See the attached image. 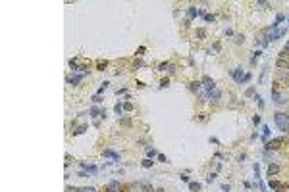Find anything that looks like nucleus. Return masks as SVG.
Listing matches in <instances>:
<instances>
[{
    "instance_id": "412c9836",
    "label": "nucleus",
    "mask_w": 289,
    "mask_h": 192,
    "mask_svg": "<svg viewBox=\"0 0 289 192\" xmlns=\"http://www.w3.org/2000/svg\"><path fill=\"white\" fill-rule=\"evenodd\" d=\"M260 56H262V50H260V48H258V50H255V52H252V56H251V64H255Z\"/></svg>"
},
{
    "instance_id": "c03bdc74",
    "label": "nucleus",
    "mask_w": 289,
    "mask_h": 192,
    "mask_svg": "<svg viewBox=\"0 0 289 192\" xmlns=\"http://www.w3.org/2000/svg\"><path fill=\"white\" fill-rule=\"evenodd\" d=\"M199 119L204 123V121H208V115H206V113H199Z\"/></svg>"
},
{
    "instance_id": "cd10ccee",
    "label": "nucleus",
    "mask_w": 289,
    "mask_h": 192,
    "mask_svg": "<svg viewBox=\"0 0 289 192\" xmlns=\"http://www.w3.org/2000/svg\"><path fill=\"white\" fill-rule=\"evenodd\" d=\"M108 86H110V83H108V81H104V83L100 85V89H99V92H96V94H102L104 90H106V89H108Z\"/></svg>"
},
{
    "instance_id": "f704fd0d",
    "label": "nucleus",
    "mask_w": 289,
    "mask_h": 192,
    "mask_svg": "<svg viewBox=\"0 0 289 192\" xmlns=\"http://www.w3.org/2000/svg\"><path fill=\"white\" fill-rule=\"evenodd\" d=\"M287 58H289V52H287V50L283 48L282 52H279V60H287Z\"/></svg>"
},
{
    "instance_id": "bb28decb",
    "label": "nucleus",
    "mask_w": 289,
    "mask_h": 192,
    "mask_svg": "<svg viewBox=\"0 0 289 192\" xmlns=\"http://www.w3.org/2000/svg\"><path fill=\"white\" fill-rule=\"evenodd\" d=\"M268 186H270V188H274V190H278V188H282V185H279L278 181H274V179L270 181V185H268Z\"/></svg>"
},
{
    "instance_id": "603ef678",
    "label": "nucleus",
    "mask_w": 289,
    "mask_h": 192,
    "mask_svg": "<svg viewBox=\"0 0 289 192\" xmlns=\"http://www.w3.org/2000/svg\"><path fill=\"white\" fill-rule=\"evenodd\" d=\"M220 46H222L220 42H214V46H212V50H214V52H218V50H220Z\"/></svg>"
},
{
    "instance_id": "f03ea898",
    "label": "nucleus",
    "mask_w": 289,
    "mask_h": 192,
    "mask_svg": "<svg viewBox=\"0 0 289 192\" xmlns=\"http://www.w3.org/2000/svg\"><path fill=\"white\" fill-rule=\"evenodd\" d=\"M282 146H289V138L287 136H279V138H274V140H268L264 150L266 152H272V150H279Z\"/></svg>"
},
{
    "instance_id": "c85d7f7f",
    "label": "nucleus",
    "mask_w": 289,
    "mask_h": 192,
    "mask_svg": "<svg viewBox=\"0 0 289 192\" xmlns=\"http://www.w3.org/2000/svg\"><path fill=\"white\" fill-rule=\"evenodd\" d=\"M141 165H143V167H147V169H148V167H152V165H154V161L147 158V160H143V163H141Z\"/></svg>"
},
{
    "instance_id": "58836bf2",
    "label": "nucleus",
    "mask_w": 289,
    "mask_h": 192,
    "mask_svg": "<svg viewBox=\"0 0 289 192\" xmlns=\"http://www.w3.org/2000/svg\"><path fill=\"white\" fill-rule=\"evenodd\" d=\"M145 52H147V48H145V46H139V48H137V56H143Z\"/></svg>"
},
{
    "instance_id": "423d86ee",
    "label": "nucleus",
    "mask_w": 289,
    "mask_h": 192,
    "mask_svg": "<svg viewBox=\"0 0 289 192\" xmlns=\"http://www.w3.org/2000/svg\"><path fill=\"white\" fill-rule=\"evenodd\" d=\"M79 167L87 173H91V175H96L99 173V167H96L94 163H89V161H79Z\"/></svg>"
},
{
    "instance_id": "4d7b16f0",
    "label": "nucleus",
    "mask_w": 289,
    "mask_h": 192,
    "mask_svg": "<svg viewBox=\"0 0 289 192\" xmlns=\"http://www.w3.org/2000/svg\"><path fill=\"white\" fill-rule=\"evenodd\" d=\"M156 192H166V190H164V188H158V190H156Z\"/></svg>"
},
{
    "instance_id": "72a5a7b5",
    "label": "nucleus",
    "mask_w": 289,
    "mask_h": 192,
    "mask_svg": "<svg viewBox=\"0 0 289 192\" xmlns=\"http://www.w3.org/2000/svg\"><path fill=\"white\" fill-rule=\"evenodd\" d=\"M124 111H133V104H131V102H125V104H124Z\"/></svg>"
},
{
    "instance_id": "a211bd4d",
    "label": "nucleus",
    "mask_w": 289,
    "mask_h": 192,
    "mask_svg": "<svg viewBox=\"0 0 289 192\" xmlns=\"http://www.w3.org/2000/svg\"><path fill=\"white\" fill-rule=\"evenodd\" d=\"M278 67L282 69V71H289V62L287 60H278Z\"/></svg>"
},
{
    "instance_id": "473e14b6",
    "label": "nucleus",
    "mask_w": 289,
    "mask_h": 192,
    "mask_svg": "<svg viewBox=\"0 0 289 192\" xmlns=\"http://www.w3.org/2000/svg\"><path fill=\"white\" fill-rule=\"evenodd\" d=\"M243 42H245L243 35H235V44H243Z\"/></svg>"
},
{
    "instance_id": "7ed1b4c3",
    "label": "nucleus",
    "mask_w": 289,
    "mask_h": 192,
    "mask_svg": "<svg viewBox=\"0 0 289 192\" xmlns=\"http://www.w3.org/2000/svg\"><path fill=\"white\" fill-rule=\"evenodd\" d=\"M274 123L278 125L279 131L289 135V113H276L274 115Z\"/></svg>"
},
{
    "instance_id": "5fc2aeb1",
    "label": "nucleus",
    "mask_w": 289,
    "mask_h": 192,
    "mask_svg": "<svg viewBox=\"0 0 289 192\" xmlns=\"http://www.w3.org/2000/svg\"><path fill=\"white\" fill-rule=\"evenodd\" d=\"M79 177L85 179V177H89V173H87V171H79Z\"/></svg>"
},
{
    "instance_id": "8fccbe9b",
    "label": "nucleus",
    "mask_w": 289,
    "mask_h": 192,
    "mask_svg": "<svg viewBox=\"0 0 289 192\" xmlns=\"http://www.w3.org/2000/svg\"><path fill=\"white\" fill-rule=\"evenodd\" d=\"M129 188H131V186H127V185H121V186H120V192H129Z\"/></svg>"
},
{
    "instance_id": "2eb2a0df",
    "label": "nucleus",
    "mask_w": 289,
    "mask_h": 192,
    "mask_svg": "<svg viewBox=\"0 0 289 192\" xmlns=\"http://www.w3.org/2000/svg\"><path fill=\"white\" fill-rule=\"evenodd\" d=\"M147 158L152 160V158H158V152H156V148L152 146H147Z\"/></svg>"
},
{
    "instance_id": "7c9ffc66",
    "label": "nucleus",
    "mask_w": 289,
    "mask_h": 192,
    "mask_svg": "<svg viewBox=\"0 0 289 192\" xmlns=\"http://www.w3.org/2000/svg\"><path fill=\"white\" fill-rule=\"evenodd\" d=\"M216 177H218V175H216V173H210V175L206 177V182H208V185H212V182L216 181Z\"/></svg>"
},
{
    "instance_id": "a19ab883",
    "label": "nucleus",
    "mask_w": 289,
    "mask_h": 192,
    "mask_svg": "<svg viewBox=\"0 0 289 192\" xmlns=\"http://www.w3.org/2000/svg\"><path fill=\"white\" fill-rule=\"evenodd\" d=\"M258 186H260V190H262V192H268V186H266L262 181H258Z\"/></svg>"
},
{
    "instance_id": "dca6fc26",
    "label": "nucleus",
    "mask_w": 289,
    "mask_h": 192,
    "mask_svg": "<svg viewBox=\"0 0 289 192\" xmlns=\"http://www.w3.org/2000/svg\"><path fill=\"white\" fill-rule=\"evenodd\" d=\"M185 12H187V17H189V19H193V17H197V15H199V10H197L195 6H189Z\"/></svg>"
},
{
    "instance_id": "f257e3e1",
    "label": "nucleus",
    "mask_w": 289,
    "mask_h": 192,
    "mask_svg": "<svg viewBox=\"0 0 289 192\" xmlns=\"http://www.w3.org/2000/svg\"><path fill=\"white\" fill-rule=\"evenodd\" d=\"M89 115L94 121V127H100V119H106V108H100V106H93L89 110Z\"/></svg>"
},
{
    "instance_id": "c756f323",
    "label": "nucleus",
    "mask_w": 289,
    "mask_h": 192,
    "mask_svg": "<svg viewBox=\"0 0 289 192\" xmlns=\"http://www.w3.org/2000/svg\"><path fill=\"white\" fill-rule=\"evenodd\" d=\"M133 67H147V64L143 62V60H139V58H137L135 62H133Z\"/></svg>"
},
{
    "instance_id": "09e8293b",
    "label": "nucleus",
    "mask_w": 289,
    "mask_h": 192,
    "mask_svg": "<svg viewBox=\"0 0 289 192\" xmlns=\"http://www.w3.org/2000/svg\"><path fill=\"white\" fill-rule=\"evenodd\" d=\"M125 92H127L125 86H121V89H118V90H116V94H118V96H120V94H125Z\"/></svg>"
},
{
    "instance_id": "aec40b11",
    "label": "nucleus",
    "mask_w": 289,
    "mask_h": 192,
    "mask_svg": "<svg viewBox=\"0 0 289 192\" xmlns=\"http://www.w3.org/2000/svg\"><path fill=\"white\" fill-rule=\"evenodd\" d=\"M114 113H116V115H120L121 117V113H124V104H116V106H114Z\"/></svg>"
},
{
    "instance_id": "4c0bfd02",
    "label": "nucleus",
    "mask_w": 289,
    "mask_h": 192,
    "mask_svg": "<svg viewBox=\"0 0 289 192\" xmlns=\"http://www.w3.org/2000/svg\"><path fill=\"white\" fill-rule=\"evenodd\" d=\"M256 6H258V8H262V10H266V8H268L270 4H268V2H262V0H260V2H256Z\"/></svg>"
},
{
    "instance_id": "2f4dec72",
    "label": "nucleus",
    "mask_w": 289,
    "mask_h": 192,
    "mask_svg": "<svg viewBox=\"0 0 289 192\" xmlns=\"http://www.w3.org/2000/svg\"><path fill=\"white\" fill-rule=\"evenodd\" d=\"M204 21H208V23H214V21H216V15H212V14H206V15H204Z\"/></svg>"
},
{
    "instance_id": "ddd939ff",
    "label": "nucleus",
    "mask_w": 289,
    "mask_h": 192,
    "mask_svg": "<svg viewBox=\"0 0 289 192\" xmlns=\"http://www.w3.org/2000/svg\"><path fill=\"white\" fill-rule=\"evenodd\" d=\"M87 129H89V123H81L79 127H75V129L72 131V135H73V136H77V135H83Z\"/></svg>"
},
{
    "instance_id": "39448f33",
    "label": "nucleus",
    "mask_w": 289,
    "mask_h": 192,
    "mask_svg": "<svg viewBox=\"0 0 289 192\" xmlns=\"http://www.w3.org/2000/svg\"><path fill=\"white\" fill-rule=\"evenodd\" d=\"M87 75H89V73H73V75H68V77H66V81H68L69 85H73V86H75V85H79Z\"/></svg>"
},
{
    "instance_id": "4468645a",
    "label": "nucleus",
    "mask_w": 289,
    "mask_h": 192,
    "mask_svg": "<svg viewBox=\"0 0 289 192\" xmlns=\"http://www.w3.org/2000/svg\"><path fill=\"white\" fill-rule=\"evenodd\" d=\"M278 171H279V165L278 163H270L268 165V177H274Z\"/></svg>"
},
{
    "instance_id": "864d4df0",
    "label": "nucleus",
    "mask_w": 289,
    "mask_h": 192,
    "mask_svg": "<svg viewBox=\"0 0 289 192\" xmlns=\"http://www.w3.org/2000/svg\"><path fill=\"white\" fill-rule=\"evenodd\" d=\"M222 190H224V192H230L231 186H230V185H222Z\"/></svg>"
},
{
    "instance_id": "79ce46f5",
    "label": "nucleus",
    "mask_w": 289,
    "mask_h": 192,
    "mask_svg": "<svg viewBox=\"0 0 289 192\" xmlns=\"http://www.w3.org/2000/svg\"><path fill=\"white\" fill-rule=\"evenodd\" d=\"M158 161H162V163H168V158H166L164 154H158Z\"/></svg>"
},
{
    "instance_id": "f3484780",
    "label": "nucleus",
    "mask_w": 289,
    "mask_h": 192,
    "mask_svg": "<svg viewBox=\"0 0 289 192\" xmlns=\"http://www.w3.org/2000/svg\"><path fill=\"white\" fill-rule=\"evenodd\" d=\"M270 135H272V131H270V127H268V125H262V140H266V142H268Z\"/></svg>"
},
{
    "instance_id": "37998d69",
    "label": "nucleus",
    "mask_w": 289,
    "mask_h": 192,
    "mask_svg": "<svg viewBox=\"0 0 289 192\" xmlns=\"http://www.w3.org/2000/svg\"><path fill=\"white\" fill-rule=\"evenodd\" d=\"M251 79H252V75H251V73H245V77H243V83H249Z\"/></svg>"
},
{
    "instance_id": "c9c22d12",
    "label": "nucleus",
    "mask_w": 289,
    "mask_h": 192,
    "mask_svg": "<svg viewBox=\"0 0 289 192\" xmlns=\"http://www.w3.org/2000/svg\"><path fill=\"white\" fill-rule=\"evenodd\" d=\"M79 192H96V188L94 186H83V188H79Z\"/></svg>"
},
{
    "instance_id": "6e6d98bb",
    "label": "nucleus",
    "mask_w": 289,
    "mask_h": 192,
    "mask_svg": "<svg viewBox=\"0 0 289 192\" xmlns=\"http://www.w3.org/2000/svg\"><path fill=\"white\" fill-rule=\"evenodd\" d=\"M285 50H287V52H289V42H287V44H285Z\"/></svg>"
},
{
    "instance_id": "0eeeda50",
    "label": "nucleus",
    "mask_w": 289,
    "mask_h": 192,
    "mask_svg": "<svg viewBox=\"0 0 289 192\" xmlns=\"http://www.w3.org/2000/svg\"><path fill=\"white\" fill-rule=\"evenodd\" d=\"M230 75L233 77V81L235 83H243V69L241 67H233V69H230Z\"/></svg>"
},
{
    "instance_id": "9b49d317",
    "label": "nucleus",
    "mask_w": 289,
    "mask_h": 192,
    "mask_svg": "<svg viewBox=\"0 0 289 192\" xmlns=\"http://www.w3.org/2000/svg\"><path fill=\"white\" fill-rule=\"evenodd\" d=\"M189 90L195 92V94H197V92L200 94V92H203V81H191V83H189Z\"/></svg>"
},
{
    "instance_id": "e433bc0d",
    "label": "nucleus",
    "mask_w": 289,
    "mask_h": 192,
    "mask_svg": "<svg viewBox=\"0 0 289 192\" xmlns=\"http://www.w3.org/2000/svg\"><path fill=\"white\" fill-rule=\"evenodd\" d=\"M168 85H170V79L166 77V79H162V81H160V89H166Z\"/></svg>"
},
{
    "instance_id": "de8ad7c7",
    "label": "nucleus",
    "mask_w": 289,
    "mask_h": 192,
    "mask_svg": "<svg viewBox=\"0 0 289 192\" xmlns=\"http://www.w3.org/2000/svg\"><path fill=\"white\" fill-rule=\"evenodd\" d=\"M260 121H262V117H260V115H255V117H252V123H255V125H258Z\"/></svg>"
},
{
    "instance_id": "20e7f679",
    "label": "nucleus",
    "mask_w": 289,
    "mask_h": 192,
    "mask_svg": "<svg viewBox=\"0 0 289 192\" xmlns=\"http://www.w3.org/2000/svg\"><path fill=\"white\" fill-rule=\"evenodd\" d=\"M203 89H204V92H203V98H206V96L210 94V92H214L216 90V83L210 79L208 75H204L203 77Z\"/></svg>"
},
{
    "instance_id": "f8f14e48",
    "label": "nucleus",
    "mask_w": 289,
    "mask_h": 192,
    "mask_svg": "<svg viewBox=\"0 0 289 192\" xmlns=\"http://www.w3.org/2000/svg\"><path fill=\"white\" fill-rule=\"evenodd\" d=\"M120 182L118 181H110L108 185H106V188H104V192H120Z\"/></svg>"
},
{
    "instance_id": "ea45409f",
    "label": "nucleus",
    "mask_w": 289,
    "mask_h": 192,
    "mask_svg": "<svg viewBox=\"0 0 289 192\" xmlns=\"http://www.w3.org/2000/svg\"><path fill=\"white\" fill-rule=\"evenodd\" d=\"M245 94H247V96H255V86H249V89H247V92H245Z\"/></svg>"
},
{
    "instance_id": "49530a36",
    "label": "nucleus",
    "mask_w": 289,
    "mask_h": 192,
    "mask_svg": "<svg viewBox=\"0 0 289 192\" xmlns=\"http://www.w3.org/2000/svg\"><path fill=\"white\" fill-rule=\"evenodd\" d=\"M179 179H181L183 182H189V177H187V173H181V175H179Z\"/></svg>"
},
{
    "instance_id": "a18cd8bd",
    "label": "nucleus",
    "mask_w": 289,
    "mask_h": 192,
    "mask_svg": "<svg viewBox=\"0 0 289 192\" xmlns=\"http://www.w3.org/2000/svg\"><path fill=\"white\" fill-rule=\"evenodd\" d=\"M245 160H247V154H245V152L237 156V161H245Z\"/></svg>"
},
{
    "instance_id": "1a4fd4ad",
    "label": "nucleus",
    "mask_w": 289,
    "mask_h": 192,
    "mask_svg": "<svg viewBox=\"0 0 289 192\" xmlns=\"http://www.w3.org/2000/svg\"><path fill=\"white\" fill-rule=\"evenodd\" d=\"M158 71H168V73H173V71H176V65H173L172 62H162V64H158Z\"/></svg>"
},
{
    "instance_id": "6ab92c4d",
    "label": "nucleus",
    "mask_w": 289,
    "mask_h": 192,
    "mask_svg": "<svg viewBox=\"0 0 289 192\" xmlns=\"http://www.w3.org/2000/svg\"><path fill=\"white\" fill-rule=\"evenodd\" d=\"M106 67H108V62H106V60H99V62H96V69H99V71H104Z\"/></svg>"
},
{
    "instance_id": "b1692460",
    "label": "nucleus",
    "mask_w": 289,
    "mask_h": 192,
    "mask_svg": "<svg viewBox=\"0 0 289 192\" xmlns=\"http://www.w3.org/2000/svg\"><path fill=\"white\" fill-rule=\"evenodd\" d=\"M189 188H191L193 192H199V190H200V182H195V181H191V182H189Z\"/></svg>"
},
{
    "instance_id": "13d9d810",
    "label": "nucleus",
    "mask_w": 289,
    "mask_h": 192,
    "mask_svg": "<svg viewBox=\"0 0 289 192\" xmlns=\"http://www.w3.org/2000/svg\"><path fill=\"white\" fill-rule=\"evenodd\" d=\"M287 27H289V19H287Z\"/></svg>"
},
{
    "instance_id": "9d476101",
    "label": "nucleus",
    "mask_w": 289,
    "mask_h": 192,
    "mask_svg": "<svg viewBox=\"0 0 289 192\" xmlns=\"http://www.w3.org/2000/svg\"><path fill=\"white\" fill-rule=\"evenodd\" d=\"M102 156H104V158H112L116 163L120 161V154H118V152H114L112 148H106V150H102Z\"/></svg>"
},
{
    "instance_id": "6e6552de",
    "label": "nucleus",
    "mask_w": 289,
    "mask_h": 192,
    "mask_svg": "<svg viewBox=\"0 0 289 192\" xmlns=\"http://www.w3.org/2000/svg\"><path fill=\"white\" fill-rule=\"evenodd\" d=\"M272 100H274L276 104H285V98L282 96V92H279L278 86H274V89H272Z\"/></svg>"
},
{
    "instance_id": "4be33fe9",
    "label": "nucleus",
    "mask_w": 289,
    "mask_h": 192,
    "mask_svg": "<svg viewBox=\"0 0 289 192\" xmlns=\"http://www.w3.org/2000/svg\"><path fill=\"white\" fill-rule=\"evenodd\" d=\"M195 37L203 40V39L206 37V29H197V31H195Z\"/></svg>"
},
{
    "instance_id": "3c124183",
    "label": "nucleus",
    "mask_w": 289,
    "mask_h": 192,
    "mask_svg": "<svg viewBox=\"0 0 289 192\" xmlns=\"http://www.w3.org/2000/svg\"><path fill=\"white\" fill-rule=\"evenodd\" d=\"M208 140H210V142H212V144H220V140H218V138H216V136H210V138H208Z\"/></svg>"
},
{
    "instance_id": "393cba45",
    "label": "nucleus",
    "mask_w": 289,
    "mask_h": 192,
    "mask_svg": "<svg viewBox=\"0 0 289 192\" xmlns=\"http://www.w3.org/2000/svg\"><path fill=\"white\" fill-rule=\"evenodd\" d=\"M91 100H93V104H94V106H99V104H100V102H102L104 98H102V94H94V96H93Z\"/></svg>"
},
{
    "instance_id": "5701e85b",
    "label": "nucleus",
    "mask_w": 289,
    "mask_h": 192,
    "mask_svg": "<svg viewBox=\"0 0 289 192\" xmlns=\"http://www.w3.org/2000/svg\"><path fill=\"white\" fill-rule=\"evenodd\" d=\"M120 125H121V127H127V129H129V127L133 125V123H131V119H127V117H121V119H120Z\"/></svg>"
},
{
    "instance_id": "a878e982",
    "label": "nucleus",
    "mask_w": 289,
    "mask_h": 192,
    "mask_svg": "<svg viewBox=\"0 0 289 192\" xmlns=\"http://www.w3.org/2000/svg\"><path fill=\"white\" fill-rule=\"evenodd\" d=\"M255 102H256V106H258L260 110H262V108H264V100H262V98H260V96H258V94H255Z\"/></svg>"
}]
</instances>
